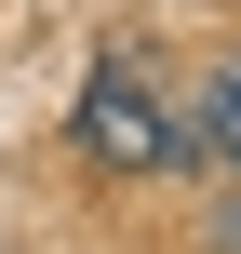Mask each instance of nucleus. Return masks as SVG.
<instances>
[{
  "label": "nucleus",
  "instance_id": "obj_3",
  "mask_svg": "<svg viewBox=\"0 0 241 254\" xmlns=\"http://www.w3.org/2000/svg\"><path fill=\"white\" fill-rule=\"evenodd\" d=\"M215 254H241V201H215Z\"/></svg>",
  "mask_w": 241,
  "mask_h": 254
},
{
  "label": "nucleus",
  "instance_id": "obj_1",
  "mask_svg": "<svg viewBox=\"0 0 241 254\" xmlns=\"http://www.w3.org/2000/svg\"><path fill=\"white\" fill-rule=\"evenodd\" d=\"M67 134H80V161H94V174H174V161L201 147V134H188L161 94H148V67H134V54H107V67L80 80Z\"/></svg>",
  "mask_w": 241,
  "mask_h": 254
},
{
  "label": "nucleus",
  "instance_id": "obj_2",
  "mask_svg": "<svg viewBox=\"0 0 241 254\" xmlns=\"http://www.w3.org/2000/svg\"><path fill=\"white\" fill-rule=\"evenodd\" d=\"M188 134H201L215 161H241V54L215 67V80H201V121H188Z\"/></svg>",
  "mask_w": 241,
  "mask_h": 254
}]
</instances>
